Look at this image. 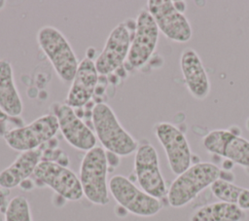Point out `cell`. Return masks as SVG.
I'll use <instances>...</instances> for the list:
<instances>
[{"mask_svg": "<svg viewBox=\"0 0 249 221\" xmlns=\"http://www.w3.org/2000/svg\"><path fill=\"white\" fill-rule=\"evenodd\" d=\"M91 120L95 136L108 152L119 157L136 152L138 142L124 129L108 104L103 102L95 104L91 111Z\"/></svg>", "mask_w": 249, "mask_h": 221, "instance_id": "6da1fadb", "label": "cell"}, {"mask_svg": "<svg viewBox=\"0 0 249 221\" xmlns=\"http://www.w3.org/2000/svg\"><path fill=\"white\" fill-rule=\"evenodd\" d=\"M220 176L221 169L212 163L199 162L192 165L171 183L166 196L168 203L175 208L190 203Z\"/></svg>", "mask_w": 249, "mask_h": 221, "instance_id": "7a4b0ae2", "label": "cell"}, {"mask_svg": "<svg viewBox=\"0 0 249 221\" xmlns=\"http://www.w3.org/2000/svg\"><path fill=\"white\" fill-rule=\"evenodd\" d=\"M108 172L109 166L103 147L95 146L86 152L81 162L79 179L84 196L93 204L105 205L110 201Z\"/></svg>", "mask_w": 249, "mask_h": 221, "instance_id": "3957f363", "label": "cell"}, {"mask_svg": "<svg viewBox=\"0 0 249 221\" xmlns=\"http://www.w3.org/2000/svg\"><path fill=\"white\" fill-rule=\"evenodd\" d=\"M38 44L63 83H71L79 62L66 37L55 27L43 26L37 33Z\"/></svg>", "mask_w": 249, "mask_h": 221, "instance_id": "277c9868", "label": "cell"}, {"mask_svg": "<svg viewBox=\"0 0 249 221\" xmlns=\"http://www.w3.org/2000/svg\"><path fill=\"white\" fill-rule=\"evenodd\" d=\"M108 186L110 194L118 204L134 215L141 217L154 216L162 207L160 200L138 188L129 178L124 175H114L109 180Z\"/></svg>", "mask_w": 249, "mask_h": 221, "instance_id": "5b68a950", "label": "cell"}, {"mask_svg": "<svg viewBox=\"0 0 249 221\" xmlns=\"http://www.w3.org/2000/svg\"><path fill=\"white\" fill-rule=\"evenodd\" d=\"M58 129L56 117L53 114H47L28 125L6 131L3 137L10 148L21 153L41 148L53 138Z\"/></svg>", "mask_w": 249, "mask_h": 221, "instance_id": "8992f818", "label": "cell"}, {"mask_svg": "<svg viewBox=\"0 0 249 221\" xmlns=\"http://www.w3.org/2000/svg\"><path fill=\"white\" fill-rule=\"evenodd\" d=\"M135 30V20L125 19L110 32L103 50L94 61L99 75H109L125 62Z\"/></svg>", "mask_w": 249, "mask_h": 221, "instance_id": "52a82bcc", "label": "cell"}, {"mask_svg": "<svg viewBox=\"0 0 249 221\" xmlns=\"http://www.w3.org/2000/svg\"><path fill=\"white\" fill-rule=\"evenodd\" d=\"M134 174L140 188L150 196L160 200L168 189L160 167L159 155L150 143H141L134 156Z\"/></svg>", "mask_w": 249, "mask_h": 221, "instance_id": "ba28073f", "label": "cell"}, {"mask_svg": "<svg viewBox=\"0 0 249 221\" xmlns=\"http://www.w3.org/2000/svg\"><path fill=\"white\" fill-rule=\"evenodd\" d=\"M32 176L35 182L50 187L64 200L76 202L84 196L79 176L60 164L41 161Z\"/></svg>", "mask_w": 249, "mask_h": 221, "instance_id": "9c48e42d", "label": "cell"}, {"mask_svg": "<svg viewBox=\"0 0 249 221\" xmlns=\"http://www.w3.org/2000/svg\"><path fill=\"white\" fill-rule=\"evenodd\" d=\"M160 30L147 9H141L135 19V30L125 63L130 69H139L154 54Z\"/></svg>", "mask_w": 249, "mask_h": 221, "instance_id": "30bf717a", "label": "cell"}, {"mask_svg": "<svg viewBox=\"0 0 249 221\" xmlns=\"http://www.w3.org/2000/svg\"><path fill=\"white\" fill-rule=\"evenodd\" d=\"M147 7L159 30L166 38L177 43H186L192 38L190 21L185 14L176 8L174 1L149 0Z\"/></svg>", "mask_w": 249, "mask_h": 221, "instance_id": "8fae6325", "label": "cell"}, {"mask_svg": "<svg viewBox=\"0 0 249 221\" xmlns=\"http://www.w3.org/2000/svg\"><path fill=\"white\" fill-rule=\"evenodd\" d=\"M155 135L164 149L171 171L179 175L192 165V152L185 134L168 122L158 123L154 128Z\"/></svg>", "mask_w": 249, "mask_h": 221, "instance_id": "7c38bea8", "label": "cell"}, {"mask_svg": "<svg viewBox=\"0 0 249 221\" xmlns=\"http://www.w3.org/2000/svg\"><path fill=\"white\" fill-rule=\"evenodd\" d=\"M209 153L221 156L233 164L249 167V140L229 129H213L202 139Z\"/></svg>", "mask_w": 249, "mask_h": 221, "instance_id": "4fadbf2b", "label": "cell"}, {"mask_svg": "<svg viewBox=\"0 0 249 221\" xmlns=\"http://www.w3.org/2000/svg\"><path fill=\"white\" fill-rule=\"evenodd\" d=\"M53 114L56 117L58 129L69 145L86 152L96 146L95 134L77 116L74 108L66 103H54Z\"/></svg>", "mask_w": 249, "mask_h": 221, "instance_id": "5bb4252c", "label": "cell"}, {"mask_svg": "<svg viewBox=\"0 0 249 221\" xmlns=\"http://www.w3.org/2000/svg\"><path fill=\"white\" fill-rule=\"evenodd\" d=\"M97 83L98 72L95 63L90 57H85L79 62L65 103L72 108L85 106L92 97Z\"/></svg>", "mask_w": 249, "mask_h": 221, "instance_id": "9a60e30c", "label": "cell"}, {"mask_svg": "<svg viewBox=\"0 0 249 221\" xmlns=\"http://www.w3.org/2000/svg\"><path fill=\"white\" fill-rule=\"evenodd\" d=\"M180 66L186 87L196 99L202 100L210 92V80L197 53L192 48L183 50Z\"/></svg>", "mask_w": 249, "mask_h": 221, "instance_id": "2e32d148", "label": "cell"}, {"mask_svg": "<svg viewBox=\"0 0 249 221\" xmlns=\"http://www.w3.org/2000/svg\"><path fill=\"white\" fill-rule=\"evenodd\" d=\"M43 149L21 152L6 168L0 171V188L10 190L19 186L33 175L38 164L42 161Z\"/></svg>", "mask_w": 249, "mask_h": 221, "instance_id": "e0dca14e", "label": "cell"}, {"mask_svg": "<svg viewBox=\"0 0 249 221\" xmlns=\"http://www.w3.org/2000/svg\"><path fill=\"white\" fill-rule=\"evenodd\" d=\"M0 108L9 117H18L23 110L20 94L15 84L11 62L0 59Z\"/></svg>", "mask_w": 249, "mask_h": 221, "instance_id": "ac0fdd59", "label": "cell"}, {"mask_svg": "<svg viewBox=\"0 0 249 221\" xmlns=\"http://www.w3.org/2000/svg\"><path fill=\"white\" fill-rule=\"evenodd\" d=\"M245 217V211L237 205L216 202L196 209L192 213L190 221H243Z\"/></svg>", "mask_w": 249, "mask_h": 221, "instance_id": "d6986e66", "label": "cell"}, {"mask_svg": "<svg viewBox=\"0 0 249 221\" xmlns=\"http://www.w3.org/2000/svg\"><path fill=\"white\" fill-rule=\"evenodd\" d=\"M210 190L214 197L219 200V202H224L236 205L243 187L237 186L231 181L218 178L211 184Z\"/></svg>", "mask_w": 249, "mask_h": 221, "instance_id": "ffe728a7", "label": "cell"}, {"mask_svg": "<svg viewBox=\"0 0 249 221\" xmlns=\"http://www.w3.org/2000/svg\"><path fill=\"white\" fill-rule=\"evenodd\" d=\"M4 221H33L28 201L22 196L10 200L4 213Z\"/></svg>", "mask_w": 249, "mask_h": 221, "instance_id": "44dd1931", "label": "cell"}, {"mask_svg": "<svg viewBox=\"0 0 249 221\" xmlns=\"http://www.w3.org/2000/svg\"><path fill=\"white\" fill-rule=\"evenodd\" d=\"M236 205L243 211L249 210V189L243 188Z\"/></svg>", "mask_w": 249, "mask_h": 221, "instance_id": "7402d4cb", "label": "cell"}, {"mask_svg": "<svg viewBox=\"0 0 249 221\" xmlns=\"http://www.w3.org/2000/svg\"><path fill=\"white\" fill-rule=\"evenodd\" d=\"M10 192L9 190L0 188V212L5 213V210L8 206L9 201H8V196H9Z\"/></svg>", "mask_w": 249, "mask_h": 221, "instance_id": "603a6c76", "label": "cell"}, {"mask_svg": "<svg viewBox=\"0 0 249 221\" xmlns=\"http://www.w3.org/2000/svg\"><path fill=\"white\" fill-rule=\"evenodd\" d=\"M8 118H9V116L0 108V123H2V122H4V121L8 120ZM11 118H12V117H11Z\"/></svg>", "mask_w": 249, "mask_h": 221, "instance_id": "cb8c5ba5", "label": "cell"}, {"mask_svg": "<svg viewBox=\"0 0 249 221\" xmlns=\"http://www.w3.org/2000/svg\"><path fill=\"white\" fill-rule=\"evenodd\" d=\"M5 4H6V2H5V1H0V10H1L2 8H4Z\"/></svg>", "mask_w": 249, "mask_h": 221, "instance_id": "d4e9b609", "label": "cell"}, {"mask_svg": "<svg viewBox=\"0 0 249 221\" xmlns=\"http://www.w3.org/2000/svg\"><path fill=\"white\" fill-rule=\"evenodd\" d=\"M0 221H4V218L1 215H0Z\"/></svg>", "mask_w": 249, "mask_h": 221, "instance_id": "484cf974", "label": "cell"}]
</instances>
